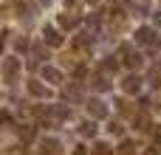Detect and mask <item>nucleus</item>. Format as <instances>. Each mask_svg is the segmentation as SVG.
I'll return each instance as SVG.
<instances>
[{
  "instance_id": "nucleus-4",
  "label": "nucleus",
  "mask_w": 161,
  "mask_h": 155,
  "mask_svg": "<svg viewBox=\"0 0 161 155\" xmlns=\"http://www.w3.org/2000/svg\"><path fill=\"white\" fill-rule=\"evenodd\" d=\"M82 25H85V31H88V34L99 37V34H102L105 20H102V14H99V11H91V14H85V17H82Z\"/></svg>"
},
{
  "instance_id": "nucleus-14",
  "label": "nucleus",
  "mask_w": 161,
  "mask_h": 155,
  "mask_svg": "<svg viewBox=\"0 0 161 155\" xmlns=\"http://www.w3.org/2000/svg\"><path fill=\"white\" fill-rule=\"evenodd\" d=\"M133 124H136V130H142V133H150V130H153V121H150L147 113H139V116L133 119Z\"/></svg>"
},
{
  "instance_id": "nucleus-6",
  "label": "nucleus",
  "mask_w": 161,
  "mask_h": 155,
  "mask_svg": "<svg viewBox=\"0 0 161 155\" xmlns=\"http://www.w3.org/2000/svg\"><path fill=\"white\" fill-rule=\"evenodd\" d=\"M122 90H125L127 96H136V93H142V76L130 71V73L122 79Z\"/></svg>"
},
{
  "instance_id": "nucleus-22",
  "label": "nucleus",
  "mask_w": 161,
  "mask_h": 155,
  "mask_svg": "<svg viewBox=\"0 0 161 155\" xmlns=\"http://www.w3.org/2000/svg\"><path fill=\"white\" fill-rule=\"evenodd\" d=\"M119 152H122V155H136V141H122Z\"/></svg>"
},
{
  "instance_id": "nucleus-28",
  "label": "nucleus",
  "mask_w": 161,
  "mask_h": 155,
  "mask_svg": "<svg viewBox=\"0 0 161 155\" xmlns=\"http://www.w3.org/2000/svg\"><path fill=\"white\" fill-rule=\"evenodd\" d=\"M153 20H156V25H161V11H156V14H153Z\"/></svg>"
},
{
  "instance_id": "nucleus-33",
  "label": "nucleus",
  "mask_w": 161,
  "mask_h": 155,
  "mask_svg": "<svg viewBox=\"0 0 161 155\" xmlns=\"http://www.w3.org/2000/svg\"><path fill=\"white\" fill-rule=\"evenodd\" d=\"M158 45H161V37H158Z\"/></svg>"
},
{
  "instance_id": "nucleus-19",
  "label": "nucleus",
  "mask_w": 161,
  "mask_h": 155,
  "mask_svg": "<svg viewBox=\"0 0 161 155\" xmlns=\"http://www.w3.org/2000/svg\"><path fill=\"white\" fill-rule=\"evenodd\" d=\"M91 155H113V147H110V144H105V141H96V144H93V150H91Z\"/></svg>"
},
{
  "instance_id": "nucleus-12",
  "label": "nucleus",
  "mask_w": 161,
  "mask_h": 155,
  "mask_svg": "<svg viewBox=\"0 0 161 155\" xmlns=\"http://www.w3.org/2000/svg\"><path fill=\"white\" fill-rule=\"evenodd\" d=\"M62 99L65 102H82V85H62Z\"/></svg>"
},
{
  "instance_id": "nucleus-13",
  "label": "nucleus",
  "mask_w": 161,
  "mask_h": 155,
  "mask_svg": "<svg viewBox=\"0 0 161 155\" xmlns=\"http://www.w3.org/2000/svg\"><path fill=\"white\" fill-rule=\"evenodd\" d=\"M31 59L45 62V59H48V45H45V42H34V45H31Z\"/></svg>"
},
{
  "instance_id": "nucleus-26",
  "label": "nucleus",
  "mask_w": 161,
  "mask_h": 155,
  "mask_svg": "<svg viewBox=\"0 0 161 155\" xmlns=\"http://www.w3.org/2000/svg\"><path fill=\"white\" fill-rule=\"evenodd\" d=\"M6 40H8V31H3V34H0V54H3V48H6Z\"/></svg>"
},
{
  "instance_id": "nucleus-23",
  "label": "nucleus",
  "mask_w": 161,
  "mask_h": 155,
  "mask_svg": "<svg viewBox=\"0 0 161 155\" xmlns=\"http://www.w3.org/2000/svg\"><path fill=\"white\" fill-rule=\"evenodd\" d=\"M14 48H17L20 54H23V51H28V48H31V42H28V37H17V40H14Z\"/></svg>"
},
{
  "instance_id": "nucleus-7",
  "label": "nucleus",
  "mask_w": 161,
  "mask_h": 155,
  "mask_svg": "<svg viewBox=\"0 0 161 155\" xmlns=\"http://www.w3.org/2000/svg\"><path fill=\"white\" fill-rule=\"evenodd\" d=\"M85 107H88V113H91L93 119H108V104H105L99 96H91V99L85 102Z\"/></svg>"
},
{
  "instance_id": "nucleus-31",
  "label": "nucleus",
  "mask_w": 161,
  "mask_h": 155,
  "mask_svg": "<svg viewBox=\"0 0 161 155\" xmlns=\"http://www.w3.org/2000/svg\"><path fill=\"white\" fill-rule=\"evenodd\" d=\"M88 3H91V6H96V3H99V0H88Z\"/></svg>"
},
{
  "instance_id": "nucleus-30",
  "label": "nucleus",
  "mask_w": 161,
  "mask_h": 155,
  "mask_svg": "<svg viewBox=\"0 0 161 155\" xmlns=\"http://www.w3.org/2000/svg\"><path fill=\"white\" fill-rule=\"evenodd\" d=\"M34 3H40V6H48V3H51V0H34Z\"/></svg>"
},
{
  "instance_id": "nucleus-11",
  "label": "nucleus",
  "mask_w": 161,
  "mask_h": 155,
  "mask_svg": "<svg viewBox=\"0 0 161 155\" xmlns=\"http://www.w3.org/2000/svg\"><path fill=\"white\" fill-rule=\"evenodd\" d=\"M25 88H28V93H31L34 99H48V96H51V90H48L42 82H37V79H28V85H25Z\"/></svg>"
},
{
  "instance_id": "nucleus-10",
  "label": "nucleus",
  "mask_w": 161,
  "mask_h": 155,
  "mask_svg": "<svg viewBox=\"0 0 161 155\" xmlns=\"http://www.w3.org/2000/svg\"><path fill=\"white\" fill-rule=\"evenodd\" d=\"M91 82H93V90H99V93H108V90H110V73H105L102 68L93 73Z\"/></svg>"
},
{
  "instance_id": "nucleus-29",
  "label": "nucleus",
  "mask_w": 161,
  "mask_h": 155,
  "mask_svg": "<svg viewBox=\"0 0 161 155\" xmlns=\"http://www.w3.org/2000/svg\"><path fill=\"white\" fill-rule=\"evenodd\" d=\"M65 6H68V8H71V6H76V0H65Z\"/></svg>"
},
{
  "instance_id": "nucleus-32",
  "label": "nucleus",
  "mask_w": 161,
  "mask_h": 155,
  "mask_svg": "<svg viewBox=\"0 0 161 155\" xmlns=\"http://www.w3.org/2000/svg\"><path fill=\"white\" fill-rule=\"evenodd\" d=\"M156 65H158V68H161V56H158V59H156Z\"/></svg>"
},
{
  "instance_id": "nucleus-24",
  "label": "nucleus",
  "mask_w": 161,
  "mask_h": 155,
  "mask_svg": "<svg viewBox=\"0 0 161 155\" xmlns=\"http://www.w3.org/2000/svg\"><path fill=\"white\" fill-rule=\"evenodd\" d=\"M113 104H119V113H122V116H130V113H133V107H130V104H127L125 99H116Z\"/></svg>"
},
{
  "instance_id": "nucleus-18",
  "label": "nucleus",
  "mask_w": 161,
  "mask_h": 155,
  "mask_svg": "<svg viewBox=\"0 0 161 155\" xmlns=\"http://www.w3.org/2000/svg\"><path fill=\"white\" fill-rule=\"evenodd\" d=\"M79 136L82 138H96V124L93 121H82L79 124Z\"/></svg>"
},
{
  "instance_id": "nucleus-1",
  "label": "nucleus",
  "mask_w": 161,
  "mask_h": 155,
  "mask_svg": "<svg viewBox=\"0 0 161 155\" xmlns=\"http://www.w3.org/2000/svg\"><path fill=\"white\" fill-rule=\"evenodd\" d=\"M20 68H23V65H20L17 56H6V59H3V82H6V85H14L17 76H20Z\"/></svg>"
},
{
  "instance_id": "nucleus-15",
  "label": "nucleus",
  "mask_w": 161,
  "mask_h": 155,
  "mask_svg": "<svg viewBox=\"0 0 161 155\" xmlns=\"http://www.w3.org/2000/svg\"><path fill=\"white\" fill-rule=\"evenodd\" d=\"M102 71H105V73H116V71H119V56L108 54V56L102 59Z\"/></svg>"
},
{
  "instance_id": "nucleus-21",
  "label": "nucleus",
  "mask_w": 161,
  "mask_h": 155,
  "mask_svg": "<svg viewBox=\"0 0 161 155\" xmlns=\"http://www.w3.org/2000/svg\"><path fill=\"white\" fill-rule=\"evenodd\" d=\"M0 127H17L14 124V116L8 110H0Z\"/></svg>"
},
{
  "instance_id": "nucleus-25",
  "label": "nucleus",
  "mask_w": 161,
  "mask_h": 155,
  "mask_svg": "<svg viewBox=\"0 0 161 155\" xmlns=\"http://www.w3.org/2000/svg\"><path fill=\"white\" fill-rule=\"evenodd\" d=\"M108 130H110L113 136H122V133H125V127H122V121H110V127H108Z\"/></svg>"
},
{
  "instance_id": "nucleus-17",
  "label": "nucleus",
  "mask_w": 161,
  "mask_h": 155,
  "mask_svg": "<svg viewBox=\"0 0 161 155\" xmlns=\"http://www.w3.org/2000/svg\"><path fill=\"white\" fill-rule=\"evenodd\" d=\"M147 82H150V88H158L161 85V68L153 62V68L147 71Z\"/></svg>"
},
{
  "instance_id": "nucleus-2",
  "label": "nucleus",
  "mask_w": 161,
  "mask_h": 155,
  "mask_svg": "<svg viewBox=\"0 0 161 155\" xmlns=\"http://www.w3.org/2000/svg\"><path fill=\"white\" fill-rule=\"evenodd\" d=\"M136 42H139L142 48H158V34H156V28L142 25V28L136 31Z\"/></svg>"
},
{
  "instance_id": "nucleus-27",
  "label": "nucleus",
  "mask_w": 161,
  "mask_h": 155,
  "mask_svg": "<svg viewBox=\"0 0 161 155\" xmlns=\"http://www.w3.org/2000/svg\"><path fill=\"white\" fill-rule=\"evenodd\" d=\"M74 155H88V147H85V144H79V147L74 150Z\"/></svg>"
},
{
  "instance_id": "nucleus-9",
  "label": "nucleus",
  "mask_w": 161,
  "mask_h": 155,
  "mask_svg": "<svg viewBox=\"0 0 161 155\" xmlns=\"http://www.w3.org/2000/svg\"><path fill=\"white\" fill-rule=\"evenodd\" d=\"M57 23H59V28H62V31H74V28L82 23V17H79V14H74V11H65V14H59V17H57Z\"/></svg>"
},
{
  "instance_id": "nucleus-3",
  "label": "nucleus",
  "mask_w": 161,
  "mask_h": 155,
  "mask_svg": "<svg viewBox=\"0 0 161 155\" xmlns=\"http://www.w3.org/2000/svg\"><path fill=\"white\" fill-rule=\"evenodd\" d=\"M119 62H125L130 71H139L144 59H142V54H139V51H133L130 45H122V51H119Z\"/></svg>"
},
{
  "instance_id": "nucleus-5",
  "label": "nucleus",
  "mask_w": 161,
  "mask_h": 155,
  "mask_svg": "<svg viewBox=\"0 0 161 155\" xmlns=\"http://www.w3.org/2000/svg\"><path fill=\"white\" fill-rule=\"evenodd\" d=\"M42 40H45L48 48H57V45L65 42V37H62V31H59L57 25H45V28H42Z\"/></svg>"
},
{
  "instance_id": "nucleus-20",
  "label": "nucleus",
  "mask_w": 161,
  "mask_h": 155,
  "mask_svg": "<svg viewBox=\"0 0 161 155\" xmlns=\"http://www.w3.org/2000/svg\"><path fill=\"white\" fill-rule=\"evenodd\" d=\"M14 130L20 133V138H23V141H31V138H34V133H37L31 124H20V127H14Z\"/></svg>"
},
{
  "instance_id": "nucleus-8",
  "label": "nucleus",
  "mask_w": 161,
  "mask_h": 155,
  "mask_svg": "<svg viewBox=\"0 0 161 155\" xmlns=\"http://www.w3.org/2000/svg\"><path fill=\"white\" fill-rule=\"evenodd\" d=\"M40 73H42V79H45V82H51V85H59V88L65 85L62 71H59V68H54V65H42V71H40Z\"/></svg>"
},
{
  "instance_id": "nucleus-16",
  "label": "nucleus",
  "mask_w": 161,
  "mask_h": 155,
  "mask_svg": "<svg viewBox=\"0 0 161 155\" xmlns=\"http://www.w3.org/2000/svg\"><path fill=\"white\" fill-rule=\"evenodd\" d=\"M59 150H62V147H59L57 138H45V141H42V155H59Z\"/></svg>"
}]
</instances>
